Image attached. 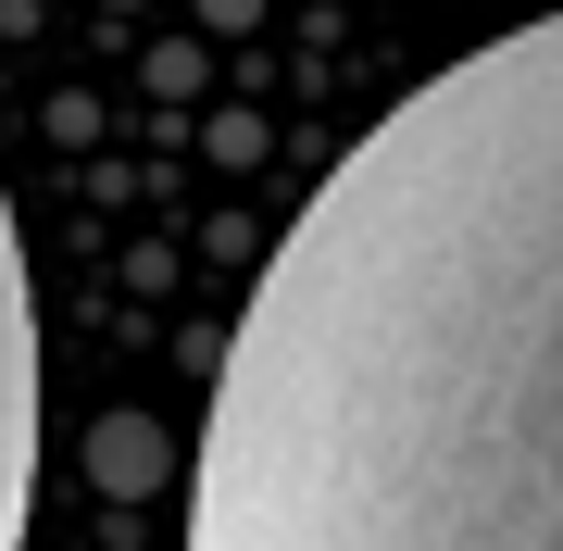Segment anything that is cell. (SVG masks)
I'll return each instance as SVG.
<instances>
[{"instance_id":"obj_1","label":"cell","mask_w":563,"mask_h":551,"mask_svg":"<svg viewBox=\"0 0 563 551\" xmlns=\"http://www.w3.org/2000/svg\"><path fill=\"white\" fill-rule=\"evenodd\" d=\"M188 551H563V13L439 63L288 213Z\"/></svg>"},{"instance_id":"obj_3","label":"cell","mask_w":563,"mask_h":551,"mask_svg":"<svg viewBox=\"0 0 563 551\" xmlns=\"http://www.w3.org/2000/svg\"><path fill=\"white\" fill-rule=\"evenodd\" d=\"M163 464H176V451H163L151 414H113V427L88 439V476H101L113 502H151V489H163Z\"/></svg>"},{"instance_id":"obj_2","label":"cell","mask_w":563,"mask_h":551,"mask_svg":"<svg viewBox=\"0 0 563 551\" xmlns=\"http://www.w3.org/2000/svg\"><path fill=\"white\" fill-rule=\"evenodd\" d=\"M25 502H38V288L0 188V551H25Z\"/></svg>"}]
</instances>
